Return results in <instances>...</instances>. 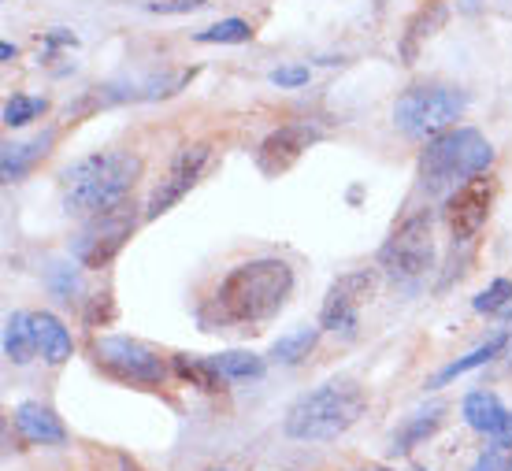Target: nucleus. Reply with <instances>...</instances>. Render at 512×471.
Returning a JSON list of instances; mask_svg holds the SVG:
<instances>
[{
	"label": "nucleus",
	"instance_id": "1",
	"mask_svg": "<svg viewBox=\"0 0 512 471\" xmlns=\"http://www.w3.org/2000/svg\"><path fill=\"white\" fill-rule=\"evenodd\" d=\"M294 293V268L279 256H256L223 275L212 297L216 323L256 331L282 312V305Z\"/></svg>",
	"mask_w": 512,
	"mask_h": 471
},
{
	"label": "nucleus",
	"instance_id": "2",
	"mask_svg": "<svg viewBox=\"0 0 512 471\" xmlns=\"http://www.w3.org/2000/svg\"><path fill=\"white\" fill-rule=\"evenodd\" d=\"M141 179V156L134 153H90L78 156L75 164L60 171V193L71 216L93 219L101 212H112L130 201V193Z\"/></svg>",
	"mask_w": 512,
	"mask_h": 471
},
{
	"label": "nucleus",
	"instance_id": "3",
	"mask_svg": "<svg viewBox=\"0 0 512 471\" xmlns=\"http://www.w3.org/2000/svg\"><path fill=\"white\" fill-rule=\"evenodd\" d=\"M364 408H368V394L357 379H331L297 397L282 420V431L294 442H331L364 416Z\"/></svg>",
	"mask_w": 512,
	"mask_h": 471
},
{
	"label": "nucleus",
	"instance_id": "4",
	"mask_svg": "<svg viewBox=\"0 0 512 471\" xmlns=\"http://www.w3.org/2000/svg\"><path fill=\"white\" fill-rule=\"evenodd\" d=\"M494 164V145L479 130L453 127L427 141L420 153V186L427 193H453Z\"/></svg>",
	"mask_w": 512,
	"mask_h": 471
},
{
	"label": "nucleus",
	"instance_id": "5",
	"mask_svg": "<svg viewBox=\"0 0 512 471\" xmlns=\"http://www.w3.org/2000/svg\"><path fill=\"white\" fill-rule=\"evenodd\" d=\"M468 97L453 86H412L397 97L394 123L409 138H438L464 115Z\"/></svg>",
	"mask_w": 512,
	"mask_h": 471
},
{
	"label": "nucleus",
	"instance_id": "6",
	"mask_svg": "<svg viewBox=\"0 0 512 471\" xmlns=\"http://www.w3.org/2000/svg\"><path fill=\"white\" fill-rule=\"evenodd\" d=\"M379 268L401 286H416V282L435 268V230H431V212H412L401 219L394 234L379 249Z\"/></svg>",
	"mask_w": 512,
	"mask_h": 471
},
{
	"label": "nucleus",
	"instance_id": "7",
	"mask_svg": "<svg viewBox=\"0 0 512 471\" xmlns=\"http://www.w3.org/2000/svg\"><path fill=\"white\" fill-rule=\"evenodd\" d=\"M134 223H138V216H134V204L130 201L112 208V212H101V216H93L82 227V234L71 245V253H75V260L82 268H108L116 260L119 249L130 242Z\"/></svg>",
	"mask_w": 512,
	"mask_h": 471
},
{
	"label": "nucleus",
	"instance_id": "8",
	"mask_svg": "<svg viewBox=\"0 0 512 471\" xmlns=\"http://www.w3.org/2000/svg\"><path fill=\"white\" fill-rule=\"evenodd\" d=\"M93 360L101 364L108 375H116L134 386H160L167 379V364L160 360L156 349L134 338H101L93 342Z\"/></svg>",
	"mask_w": 512,
	"mask_h": 471
},
{
	"label": "nucleus",
	"instance_id": "9",
	"mask_svg": "<svg viewBox=\"0 0 512 471\" xmlns=\"http://www.w3.org/2000/svg\"><path fill=\"white\" fill-rule=\"evenodd\" d=\"M375 293H379V275L372 268H360V271H346V275H338L331 282V290L323 297V308H320V327L323 331H342V334H353L357 327V316L360 308L372 301Z\"/></svg>",
	"mask_w": 512,
	"mask_h": 471
},
{
	"label": "nucleus",
	"instance_id": "10",
	"mask_svg": "<svg viewBox=\"0 0 512 471\" xmlns=\"http://www.w3.org/2000/svg\"><path fill=\"white\" fill-rule=\"evenodd\" d=\"M208 156H212V145H205V141H201V145H186V149L171 160L167 175L153 190L149 204H145V219H156V216H164V212H171V208L197 186V179L205 175Z\"/></svg>",
	"mask_w": 512,
	"mask_h": 471
},
{
	"label": "nucleus",
	"instance_id": "11",
	"mask_svg": "<svg viewBox=\"0 0 512 471\" xmlns=\"http://www.w3.org/2000/svg\"><path fill=\"white\" fill-rule=\"evenodd\" d=\"M316 141H320V130L316 127H308V123H286V127L271 130L268 138L260 141L256 167H260L268 179H279V175H286V171L305 156L308 145H316Z\"/></svg>",
	"mask_w": 512,
	"mask_h": 471
},
{
	"label": "nucleus",
	"instance_id": "12",
	"mask_svg": "<svg viewBox=\"0 0 512 471\" xmlns=\"http://www.w3.org/2000/svg\"><path fill=\"white\" fill-rule=\"evenodd\" d=\"M490 201H494V186H490V179H479V175L472 182H464L461 190L449 193L446 223L457 242H472L475 234L483 230V223L490 216Z\"/></svg>",
	"mask_w": 512,
	"mask_h": 471
},
{
	"label": "nucleus",
	"instance_id": "13",
	"mask_svg": "<svg viewBox=\"0 0 512 471\" xmlns=\"http://www.w3.org/2000/svg\"><path fill=\"white\" fill-rule=\"evenodd\" d=\"M461 416L472 431L487 434L494 446H501V449L512 446V412L501 405L498 394H490V390H472V394L464 397Z\"/></svg>",
	"mask_w": 512,
	"mask_h": 471
},
{
	"label": "nucleus",
	"instance_id": "14",
	"mask_svg": "<svg viewBox=\"0 0 512 471\" xmlns=\"http://www.w3.org/2000/svg\"><path fill=\"white\" fill-rule=\"evenodd\" d=\"M15 427L23 434L26 442H34V446H64L67 442V431L60 416L52 412V408L38 405V401H23V405L15 408Z\"/></svg>",
	"mask_w": 512,
	"mask_h": 471
},
{
	"label": "nucleus",
	"instance_id": "15",
	"mask_svg": "<svg viewBox=\"0 0 512 471\" xmlns=\"http://www.w3.org/2000/svg\"><path fill=\"white\" fill-rule=\"evenodd\" d=\"M442 416H446V405H431V408H423V412H412L409 420L397 427L394 442H390V453H394V457L412 453L420 442H427V438L442 427Z\"/></svg>",
	"mask_w": 512,
	"mask_h": 471
},
{
	"label": "nucleus",
	"instance_id": "16",
	"mask_svg": "<svg viewBox=\"0 0 512 471\" xmlns=\"http://www.w3.org/2000/svg\"><path fill=\"white\" fill-rule=\"evenodd\" d=\"M38 349V331H34V316L30 312H12L4 323V357L12 364H30Z\"/></svg>",
	"mask_w": 512,
	"mask_h": 471
},
{
	"label": "nucleus",
	"instance_id": "17",
	"mask_svg": "<svg viewBox=\"0 0 512 471\" xmlns=\"http://www.w3.org/2000/svg\"><path fill=\"white\" fill-rule=\"evenodd\" d=\"M34 331H38V349L41 357H45V364H64V360H71V349H75L71 331L52 312H38L34 316Z\"/></svg>",
	"mask_w": 512,
	"mask_h": 471
},
{
	"label": "nucleus",
	"instance_id": "18",
	"mask_svg": "<svg viewBox=\"0 0 512 471\" xmlns=\"http://www.w3.org/2000/svg\"><path fill=\"white\" fill-rule=\"evenodd\" d=\"M49 145H52V130L34 141H23V145H4V160H0V175H4V182H15L19 175H26L41 156L49 153Z\"/></svg>",
	"mask_w": 512,
	"mask_h": 471
},
{
	"label": "nucleus",
	"instance_id": "19",
	"mask_svg": "<svg viewBox=\"0 0 512 471\" xmlns=\"http://www.w3.org/2000/svg\"><path fill=\"white\" fill-rule=\"evenodd\" d=\"M509 345V334L505 331H498L490 342H483L479 349H472L468 357H461V360H453V364H446V368L438 371L435 379H431V390H438V386H446V382H453L457 375H464V371H472V368H483V364H490V360L498 357L501 349Z\"/></svg>",
	"mask_w": 512,
	"mask_h": 471
},
{
	"label": "nucleus",
	"instance_id": "20",
	"mask_svg": "<svg viewBox=\"0 0 512 471\" xmlns=\"http://www.w3.org/2000/svg\"><path fill=\"white\" fill-rule=\"evenodd\" d=\"M175 371H179V379H186L190 386H201L208 394L227 390V382H231L208 357H186V353H179V357H175Z\"/></svg>",
	"mask_w": 512,
	"mask_h": 471
},
{
	"label": "nucleus",
	"instance_id": "21",
	"mask_svg": "<svg viewBox=\"0 0 512 471\" xmlns=\"http://www.w3.org/2000/svg\"><path fill=\"white\" fill-rule=\"evenodd\" d=\"M316 338H320V327H297V331L282 334L279 342L271 345V360L294 368V364H301V360L316 349Z\"/></svg>",
	"mask_w": 512,
	"mask_h": 471
},
{
	"label": "nucleus",
	"instance_id": "22",
	"mask_svg": "<svg viewBox=\"0 0 512 471\" xmlns=\"http://www.w3.org/2000/svg\"><path fill=\"white\" fill-rule=\"evenodd\" d=\"M208 360H212L227 379H260V375H264V360L256 357V353H242V349L216 353V357H208Z\"/></svg>",
	"mask_w": 512,
	"mask_h": 471
},
{
	"label": "nucleus",
	"instance_id": "23",
	"mask_svg": "<svg viewBox=\"0 0 512 471\" xmlns=\"http://www.w3.org/2000/svg\"><path fill=\"white\" fill-rule=\"evenodd\" d=\"M193 41H201V45H242V41H253V23L223 19V23L208 26V30H197Z\"/></svg>",
	"mask_w": 512,
	"mask_h": 471
},
{
	"label": "nucleus",
	"instance_id": "24",
	"mask_svg": "<svg viewBox=\"0 0 512 471\" xmlns=\"http://www.w3.org/2000/svg\"><path fill=\"white\" fill-rule=\"evenodd\" d=\"M45 282H49L52 297H60V301H71L75 293H82V275L67 260H52L49 268H45Z\"/></svg>",
	"mask_w": 512,
	"mask_h": 471
},
{
	"label": "nucleus",
	"instance_id": "25",
	"mask_svg": "<svg viewBox=\"0 0 512 471\" xmlns=\"http://www.w3.org/2000/svg\"><path fill=\"white\" fill-rule=\"evenodd\" d=\"M41 112H45V101L26 97V93H15L12 101L4 104V127H26V123L38 119Z\"/></svg>",
	"mask_w": 512,
	"mask_h": 471
},
{
	"label": "nucleus",
	"instance_id": "26",
	"mask_svg": "<svg viewBox=\"0 0 512 471\" xmlns=\"http://www.w3.org/2000/svg\"><path fill=\"white\" fill-rule=\"evenodd\" d=\"M512 301V279H494L487 286V290L479 293L472 301L475 312H487V316H494V312H505Z\"/></svg>",
	"mask_w": 512,
	"mask_h": 471
},
{
	"label": "nucleus",
	"instance_id": "27",
	"mask_svg": "<svg viewBox=\"0 0 512 471\" xmlns=\"http://www.w3.org/2000/svg\"><path fill=\"white\" fill-rule=\"evenodd\" d=\"M305 82H308V67H301V64L275 67V71H271V86H279V90H297V86H305Z\"/></svg>",
	"mask_w": 512,
	"mask_h": 471
},
{
	"label": "nucleus",
	"instance_id": "28",
	"mask_svg": "<svg viewBox=\"0 0 512 471\" xmlns=\"http://www.w3.org/2000/svg\"><path fill=\"white\" fill-rule=\"evenodd\" d=\"M145 8L156 12V15H182V12H197V8H205V0H149Z\"/></svg>",
	"mask_w": 512,
	"mask_h": 471
},
{
	"label": "nucleus",
	"instance_id": "29",
	"mask_svg": "<svg viewBox=\"0 0 512 471\" xmlns=\"http://www.w3.org/2000/svg\"><path fill=\"white\" fill-rule=\"evenodd\" d=\"M112 312H116V308H112V293H97V297H93V305H90V312H86V323H90V327H97V319H112Z\"/></svg>",
	"mask_w": 512,
	"mask_h": 471
},
{
	"label": "nucleus",
	"instance_id": "30",
	"mask_svg": "<svg viewBox=\"0 0 512 471\" xmlns=\"http://www.w3.org/2000/svg\"><path fill=\"white\" fill-rule=\"evenodd\" d=\"M501 464H505V449L501 446H490L483 457L475 460V468L472 471H501Z\"/></svg>",
	"mask_w": 512,
	"mask_h": 471
},
{
	"label": "nucleus",
	"instance_id": "31",
	"mask_svg": "<svg viewBox=\"0 0 512 471\" xmlns=\"http://www.w3.org/2000/svg\"><path fill=\"white\" fill-rule=\"evenodd\" d=\"M0 56H4V60H15V45H8V41H4V45H0Z\"/></svg>",
	"mask_w": 512,
	"mask_h": 471
},
{
	"label": "nucleus",
	"instance_id": "32",
	"mask_svg": "<svg viewBox=\"0 0 512 471\" xmlns=\"http://www.w3.org/2000/svg\"><path fill=\"white\" fill-rule=\"evenodd\" d=\"M505 319H509V323H512V301H509V308H505Z\"/></svg>",
	"mask_w": 512,
	"mask_h": 471
},
{
	"label": "nucleus",
	"instance_id": "33",
	"mask_svg": "<svg viewBox=\"0 0 512 471\" xmlns=\"http://www.w3.org/2000/svg\"><path fill=\"white\" fill-rule=\"evenodd\" d=\"M364 471H390V468H364Z\"/></svg>",
	"mask_w": 512,
	"mask_h": 471
},
{
	"label": "nucleus",
	"instance_id": "34",
	"mask_svg": "<svg viewBox=\"0 0 512 471\" xmlns=\"http://www.w3.org/2000/svg\"><path fill=\"white\" fill-rule=\"evenodd\" d=\"M216 471H227V468H216Z\"/></svg>",
	"mask_w": 512,
	"mask_h": 471
},
{
	"label": "nucleus",
	"instance_id": "35",
	"mask_svg": "<svg viewBox=\"0 0 512 471\" xmlns=\"http://www.w3.org/2000/svg\"><path fill=\"white\" fill-rule=\"evenodd\" d=\"M509 471H512V464H509Z\"/></svg>",
	"mask_w": 512,
	"mask_h": 471
}]
</instances>
